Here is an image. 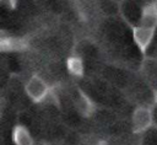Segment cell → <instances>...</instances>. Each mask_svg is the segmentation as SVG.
Instances as JSON below:
<instances>
[{"mask_svg": "<svg viewBox=\"0 0 157 145\" xmlns=\"http://www.w3.org/2000/svg\"><path fill=\"white\" fill-rule=\"evenodd\" d=\"M25 91L33 102H43L50 95L49 85L39 75H33L27 80L25 85Z\"/></svg>", "mask_w": 157, "mask_h": 145, "instance_id": "7a4b0ae2", "label": "cell"}, {"mask_svg": "<svg viewBox=\"0 0 157 145\" xmlns=\"http://www.w3.org/2000/svg\"><path fill=\"white\" fill-rule=\"evenodd\" d=\"M12 141L15 145H34L32 134L22 124H18L12 129Z\"/></svg>", "mask_w": 157, "mask_h": 145, "instance_id": "8992f818", "label": "cell"}, {"mask_svg": "<svg viewBox=\"0 0 157 145\" xmlns=\"http://www.w3.org/2000/svg\"><path fill=\"white\" fill-rule=\"evenodd\" d=\"M155 34H156V28H151L141 25L132 26V39L141 53H146V50L148 49V47L153 41Z\"/></svg>", "mask_w": 157, "mask_h": 145, "instance_id": "3957f363", "label": "cell"}, {"mask_svg": "<svg viewBox=\"0 0 157 145\" xmlns=\"http://www.w3.org/2000/svg\"><path fill=\"white\" fill-rule=\"evenodd\" d=\"M155 124L153 111L150 106H137L131 114V125L134 133L142 134Z\"/></svg>", "mask_w": 157, "mask_h": 145, "instance_id": "6da1fadb", "label": "cell"}, {"mask_svg": "<svg viewBox=\"0 0 157 145\" xmlns=\"http://www.w3.org/2000/svg\"><path fill=\"white\" fill-rule=\"evenodd\" d=\"M2 50H22L26 47V43L20 38H2L0 42Z\"/></svg>", "mask_w": 157, "mask_h": 145, "instance_id": "ba28073f", "label": "cell"}, {"mask_svg": "<svg viewBox=\"0 0 157 145\" xmlns=\"http://www.w3.org/2000/svg\"><path fill=\"white\" fill-rule=\"evenodd\" d=\"M16 1H17V0H1V2H2L5 6H7L9 9H11V7H15V5H16Z\"/></svg>", "mask_w": 157, "mask_h": 145, "instance_id": "9c48e42d", "label": "cell"}, {"mask_svg": "<svg viewBox=\"0 0 157 145\" xmlns=\"http://www.w3.org/2000/svg\"><path fill=\"white\" fill-rule=\"evenodd\" d=\"M66 68H67V71L72 75V76H82L83 75V61L80 57H70L66 61Z\"/></svg>", "mask_w": 157, "mask_h": 145, "instance_id": "52a82bcc", "label": "cell"}, {"mask_svg": "<svg viewBox=\"0 0 157 145\" xmlns=\"http://www.w3.org/2000/svg\"><path fill=\"white\" fill-rule=\"evenodd\" d=\"M96 145H109V144H108L105 140H99V141H98Z\"/></svg>", "mask_w": 157, "mask_h": 145, "instance_id": "30bf717a", "label": "cell"}, {"mask_svg": "<svg viewBox=\"0 0 157 145\" xmlns=\"http://www.w3.org/2000/svg\"><path fill=\"white\" fill-rule=\"evenodd\" d=\"M74 106H75V109L77 111V113L85 118L93 116L97 109L96 103L92 101V98L81 90H77V92H76V96L74 98Z\"/></svg>", "mask_w": 157, "mask_h": 145, "instance_id": "277c9868", "label": "cell"}, {"mask_svg": "<svg viewBox=\"0 0 157 145\" xmlns=\"http://www.w3.org/2000/svg\"><path fill=\"white\" fill-rule=\"evenodd\" d=\"M139 25L151 27V28H157V2L156 1H148L145 5H142Z\"/></svg>", "mask_w": 157, "mask_h": 145, "instance_id": "5b68a950", "label": "cell"}]
</instances>
